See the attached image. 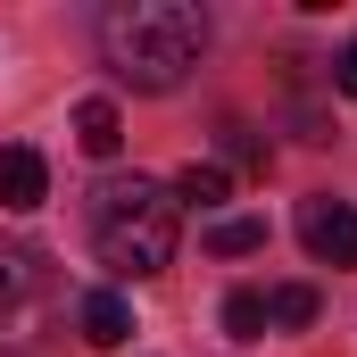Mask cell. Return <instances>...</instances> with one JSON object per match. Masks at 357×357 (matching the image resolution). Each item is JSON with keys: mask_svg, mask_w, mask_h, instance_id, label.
I'll return each mask as SVG.
<instances>
[{"mask_svg": "<svg viewBox=\"0 0 357 357\" xmlns=\"http://www.w3.org/2000/svg\"><path fill=\"white\" fill-rule=\"evenodd\" d=\"M299 241L316 266H357V208L349 199H299Z\"/></svg>", "mask_w": 357, "mask_h": 357, "instance_id": "4", "label": "cell"}, {"mask_svg": "<svg viewBox=\"0 0 357 357\" xmlns=\"http://www.w3.org/2000/svg\"><path fill=\"white\" fill-rule=\"evenodd\" d=\"M266 324H282V333L316 324V282H282V291H266Z\"/></svg>", "mask_w": 357, "mask_h": 357, "instance_id": "10", "label": "cell"}, {"mask_svg": "<svg viewBox=\"0 0 357 357\" xmlns=\"http://www.w3.org/2000/svg\"><path fill=\"white\" fill-rule=\"evenodd\" d=\"M75 324H84V341H91V349H116V341L133 333V307H125L116 291H91L84 307H75Z\"/></svg>", "mask_w": 357, "mask_h": 357, "instance_id": "7", "label": "cell"}, {"mask_svg": "<svg viewBox=\"0 0 357 357\" xmlns=\"http://www.w3.org/2000/svg\"><path fill=\"white\" fill-rule=\"evenodd\" d=\"M75 150H84V158H116V150H125L116 100H84V108H75Z\"/></svg>", "mask_w": 357, "mask_h": 357, "instance_id": "6", "label": "cell"}, {"mask_svg": "<svg viewBox=\"0 0 357 357\" xmlns=\"http://www.w3.org/2000/svg\"><path fill=\"white\" fill-rule=\"evenodd\" d=\"M208 250H216V258H250V250H266V216H216V225H208Z\"/></svg>", "mask_w": 357, "mask_h": 357, "instance_id": "8", "label": "cell"}, {"mask_svg": "<svg viewBox=\"0 0 357 357\" xmlns=\"http://www.w3.org/2000/svg\"><path fill=\"white\" fill-rule=\"evenodd\" d=\"M91 250H100V266L116 274V282H150V274H167L175 258V191L167 183H100L91 191Z\"/></svg>", "mask_w": 357, "mask_h": 357, "instance_id": "2", "label": "cell"}, {"mask_svg": "<svg viewBox=\"0 0 357 357\" xmlns=\"http://www.w3.org/2000/svg\"><path fill=\"white\" fill-rule=\"evenodd\" d=\"M42 199H50V167H42V150L8 142V150H0V208H8V216H33Z\"/></svg>", "mask_w": 357, "mask_h": 357, "instance_id": "5", "label": "cell"}, {"mask_svg": "<svg viewBox=\"0 0 357 357\" xmlns=\"http://www.w3.org/2000/svg\"><path fill=\"white\" fill-rule=\"evenodd\" d=\"M208 50V17L191 0H116L100 17V59L133 91H175Z\"/></svg>", "mask_w": 357, "mask_h": 357, "instance_id": "1", "label": "cell"}, {"mask_svg": "<svg viewBox=\"0 0 357 357\" xmlns=\"http://www.w3.org/2000/svg\"><path fill=\"white\" fill-rule=\"evenodd\" d=\"M225 191H233V175H225L216 158H208V167H183L175 175V208H216Z\"/></svg>", "mask_w": 357, "mask_h": 357, "instance_id": "9", "label": "cell"}, {"mask_svg": "<svg viewBox=\"0 0 357 357\" xmlns=\"http://www.w3.org/2000/svg\"><path fill=\"white\" fill-rule=\"evenodd\" d=\"M42 316H50V266H42V250L0 241V357L25 349L42 333Z\"/></svg>", "mask_w": 357, "mask_h": 357, "instance_id": "3", "label": "cell"}, {"mask_svg": "<svg viewBox=\"0 0 357 357\" xmlns=\"http://www.w3.org/2000/svg\"><path fill=\"white\" fill-rule=\"evenodd\" d=\"M225 333H233V341H266V299H258V291H233V299H225Z\"/></svg>", "mask_w": 357, "mask_h": 357, "instance_id": "11", "label": "cell"}, {"mask_svg": "<svg viewBox=\"0 0 357 357\" xmlns=\"http://www.w3.org/2000/svg\"><path fill=\"white\" fill-rule=\"evenodd\" d=\"M333 91H349V100H357V42H341V59H333Z\"/></svg>", "mask_w": 357, "mask_h": 357, "instance_id": "13", "label": "cell"}, {"mask_svg": "<svg viewBox=\"0 0 357 357\" xmlns=\"http://www.w3.org/2000/svg\"><path fill=\"white\" fill-rule=\"evenodd\" d=\"M225 158H241V167H266V142H258L250 125H225Z\"/></svg>", "mask_w": 357, "mask_h": 357, "instance_id": "12", "label": "cell"}]
</instances>
